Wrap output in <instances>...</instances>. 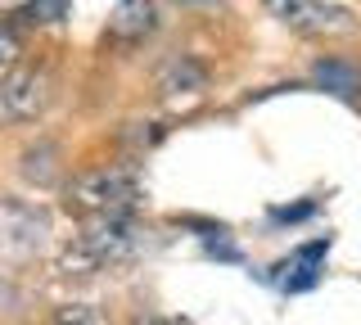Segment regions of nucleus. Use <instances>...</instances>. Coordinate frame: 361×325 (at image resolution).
I'll return each mask as SVG.
<instances>
[{"instance_id": "dca6fc26", "label": "nucleus", "mask_w": 361, "mask_h": 325, "mask_svg": "<svg viewBox=\"0 0 361 325\" xmlns=\"http://www.w3.org/2000/svg\"><path fill=\"white\" fill-rule=\"evenodd\" d=\"M131 325H172V321H163V317H135Z\"/></svg>"}, {"instance_id": "2eb2a0df", "label": "nucleus", "mask_w": 361, "mask_h": 325, "mask_svg": "<svg viewBox=\"0 0 361 325\" xmlns=\"http://www.w3.org/2000/svg\"><path fill=\"white\" fill-rule=\"evenodd\" d=\"M176 5H185V9H195V5H208V9H217L221 0H176Z\"/></svg>"}, {"instance_id": "f257e3e1", "label": "nucleus", "mask_w": 361, "mask_h": 325, "mask_svg": "<svg viewBox=\"0 0 361 325\" xmlns=\"http://www.w3.org/2000/svg\"><path fill=\"white\" fill-rule=\"evenodd\" d=\"M68 208L86 212V217H131L140 204V185L135 172L122 163H104V167H86L63 185Z\"/></svg>"}, {"instance_id": "7ed1b4c3", "label": "nucleus", "mask_w": 361, "mask_h": 325, "mask_svg": "<svg viewBox=\"0 0 361 325\" xmlns=\"http://www.w3.org/2000/svg\"><path fill=\"white\" fill-rule=\"evenodd\" d=\"M45 235H50V221H45L41 208L0 195V257H5V262L32 257L45 244Z\"/></svg>"}, {"instance_id": "9b49d317", "label": "nucleus", "mask_w": 361, "mask_h": 325, "mask_svg": "<svg viewBox=\"0 0 361 325\" xmlns=\"http://www.w3.org/2000/svg\"><path fill=\"white\" fill-rule=\"evenodd\" d=\"M18 18L23 23H54L59 18V0H27Z\"/></svg>"}, {"instance_id": "9d476101", "label": "nucleus", "mask_w": 361, "mask_h": 325, "mask_svg": "<svg viewBox=\"0 0 361 325\" xmlns=\"http://www.w3.org/2000/svg\"><path fill=\"white\" fill-rule=\"evenodd\" d=\"M50 325H109V321H104V312L90 307V302H63L50 317Z\"/></svg>"}, {"instance_id": "f03ea898", "label": "nucleus", "mask_w": 361, "mask_h": 325, "mask_svg": "<svg viewBox=\"0 0 361 325\" xmlns=\"http://www.w3.org/2000/svg\"><path fill=\"white\" fill-rule=\"evenodd\" d=\"M50 68L45 63H18L0 77V127H14V122H32L45 114L50 104Z\"/></svg>"}, {"instance_id": "0eeeda50", "label": "nucleus", "mask_w": 361, "mask_h": 325, "mask_svg": "<svg viewBox=\"0 0 361 325\" xmlns=\"http://www.w3.org/2000/svg\"><path fill=\"white\" fill-rule=\"evenodd\" d=\"M158 32V5L154 0H118L109 14V37L113 41H127V46H135V41L154 37Z\"/></svg>"}, {"instance_id": "20e7f679", "label": "nucleus", "mask_w": 361, "mask_h": 325, "mask_svg": "<svg viewBox=\"0 0 361 325\" xmlns=\"http://www.w3.org/2000/svg\"><path fill=\"white\" fill-rule=\"evenodd\" d=\"M140 226L131 217H90L86 231H82V253L86 262L95 266H113V262H127V257L140 253Z\"/></svg>"}, {"instance_id": "ddd939ff", "label": "nucleus", "mask_w": 361, "mask_h": 325, "mask_svg": "<svg viewBox=\"0 0 361 325\" xmlns=\"http://www.w3.org/2000/svg\"><path fill=\"white\" fill-rule=\"evenodd\" d=\"M312 212H316V204L307 199V204H293V208H271V221H302Z\"/></svg>"}, {"instance_id": "1a4fd4ad", "label": "nucleus", "mask_w": 361, "mask_h": 325, "mask_svg": "<svg viewBox=\"0 0 361 325\" xmlns=\"http://www.w3.org/2000/svg\"><path fill=\"white\" fill-rule=\"evenodd\" d=\"M203 82H208V73H203V63H195L190 54H172V59L158 68V86H163V91H199Z\"/></svg>"}, {"instance_id": "4468645a", "label": "nucleus", "mask_w": 361, "mask_h": 325, "mask_svg": "<svg viewBox=\"0 0 361 325\" xmlns=\"http://www.w3.org/2000/svg\"><path fill=\"white\" fill-rule=\"evenodd\" d=\"M208 253L226 257V262H240V249H235V244H226V240H208Z\"/></svg>"}, {"instance_id": "39448f33", "label": "nucleus", "mask_w": 361, "mask_h": 325, "mask_svg": "<svg viewBox=\"0 0 361 325\" xmlns=\"http://www.w3.org/2000/svg\"><path fill=\"white\" fill-rule=\"evenodd\" d=\"M271 14L280 18L293 32H307V37H338V32H353L357 18L338 5H325V0H262Z\"/></svg>"}, {"instance_id": "f8f14e48", "label": "nucleus", "mask_w": 361, "mask_h": 325, "mask_svg": "<svg viewBox=\"0 0 361 325\" xmlns=\"http://www.w3.org/2000/svg\"><path fill=\"white\" fill-rule=\"evenodd\" d=\"M18 59V32L0 18V63H14Z\"/></svg>"}, {"instance_id": "423d86ee", "label": "nucleus", "mask_w": 361, "mask_h": 325, "mask_svg": "<svg viewBox=\"0 0 361 325\" xmlns=\"http://www.w3.org/2000/svg\"><path fill=\"white\" fill-rule=\"evenodd\" d=\"M330 235H321V240L302 244V249H293L285 262L271 266V280H276L280 289H289V294H302V289H316L321 285V271H325V253H330Z\"/></svg>"}, {"instance_id": "6e6552de", "label": "nucleus", "mask_w": 361, "mask_h": 325, "mask_svg": "<svg viewBox=\"0 0 361 325\" xmlns=\"http://www.w3.org/2000/svg\"><path fill=\"white\" fill-rule=\"evenodd\" d=\"M312 82L325 86L338 99H357L361 95V68L353 59H338V54H325V59L312 63Z\"/></svg>"}]
</instances>
